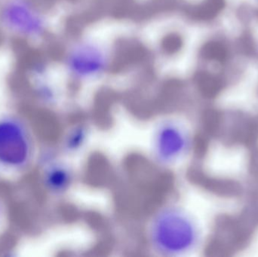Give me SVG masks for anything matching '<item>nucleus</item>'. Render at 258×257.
Masks as SVG:
<instances>
[{
    "label": "nucleus",
    "instance_id": "423d86ee",
    "mask_svg": "<svg viewBox=\"0 0 258 257\" xmlns=\"http://www.w3.org/2000/svg\"><path fill=\"white\" fill-rule=\"evenodd\" d=\"M74 181V172L69 165L58 162L51 164L45 176V186L55 194L66 193Z\"/></svg>",
    "mask_w": 258,
    "mask_h": 257
},
{
    "label": "nucleus",
    "instance_id": "7ed1b4c3",
    "mask_svg": "<svg viewBox=\"0 0 258 257\" xmlns=\"http://www.w3.org/2000/svg\"><path fill=\"white\" fill-rule=\"evenodd\" d=\"M0 26L27 40H38L47 31V20L32 0H5L0 8Z\"/></svg>",
    "mask_w": 258,
    "mask_h": 257
},
{
    "label": "nucleus",
    "instance_id": "39448f33",
    "mask_svg": "<svg viewBox=\"0 0 258 257\" xmlns=\"http://www.w3.org/2000/svg\"><path fill=\"white\" fill-rule=\"evenodd\" d=\"M30 153L26 130L15 121H0V162L18 167L27 162Z\"/></svg>",
    "mask_w": 258,
    "mask_h": 257
},
{
    "label": "nucleus",
    "instance_id": "f257e3e1",
    "mask_svg": "<svg viewBox=\"0 0 258 257\" xmlns=\"http://www.w3.org/2000/svg\"><path fill=\"white\" fill-rule=\"evenodd\" d=\"M147 242L161 256L181 257L190 255L201 244V225L187 208L169 204L156 210L149 220Z\"/></svg>",
    "mask_w": 258,
    "mask_h": 257
},
{
    "label": "nucleus",
    "instance_id": "f03ea898",
    "mask_svg": "<svg viewBox=\"0 0 258 257\" xmlns=\"http://www.w3.org/2000/svg\"><path fill=\"white\" fill-rule=\"evenodd\" d=\"M192 146V137L189 128L178 119H162L153 128L150 142L151 155L162 167H173L181 162Z\"/></svg>",
    "mask_w": 258,
    "mask_h": 257
},
{
    "label": "nucleus",
    "instance_id": "0eeeda50",
    "mask_svg": "<svg viewBox=\"0 0 258 257\" xmlns=\"http://www.w3.org/2000/svg\"><path fill=\"white\" fill-rule=\"evenodd\" d=\"M90 136V130L83 123L73 125L65 135L63 140V149L68 153L74 155L84 149Z\"/></svg>",
    "mask_w": 258,
    "mask_h": 257
},
{
    "label": "nucleus",
    "instance_id": "20e7f679",
    "mask_svg": "<svg viewBox=\"0 0 258 257\" xmlns=\"http://www.w3.org/2000/svg\"><path fill=\"white\" fill-rule=\"evenodd\" d=\"M108 58L98 45L83 42L70 50L65 66L71 76L77 80H89L102 75L108 66Z\"/></svg>",
    "mask_w": 258,
    "mask_h": 257
}]
</instances>
